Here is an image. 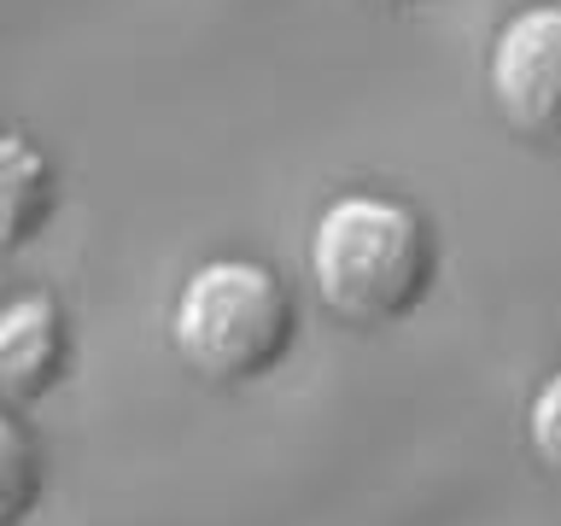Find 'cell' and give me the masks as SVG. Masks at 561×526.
I'll return each mask as SVG.
<instances>
[{
  "label": "cell",
  "mask_w": 561,
  "mask_h": 526,
  "mask_svg": "<svg viewBox=\"0 0 561 526\" xmlns=\"http://www.w3.org/2000/svg\"><path fill=\"white\" fill-rule=\"evenodd\" d=\"M53 205H59L53 164L24 135H0V252L30 245L47 228Z\"/></svg>",
  "instance_id": "5b68a950"
},
{
  "label": "cell",
  "mask_w": 561,
  "mask_h": 526,
  "mask_svg": "<svg viewBox=\"0 0 561 526\" xmlns=\"http://www.w3.org/2000/svg\"><path fill=\"white\" fill-rule=\"evenodd\" d=\"M392 7H410V0H392Z\"/></svg>",
  "instance_id": "ba28073f"
},
{
  "label": "cell",
  "mask_w": 561,
  "mask_h": 526,
  "mask_svg": "<svg viewBox=\"0 0 561 526\" xmlns=\"http://www.w3.org/2000/svg\"><path fill=\"white\" fill-rule=\"evenodd\" d=\"M35 503H42V450L12 415H0V526H24Z\"/></svg>",
  "instance_id": "8992f818"
},
{
  "label": "cell",
  "mask_w": 561,
  "mask_h": 526,
  "mask_svg": "<svg viewBox=\"0 0 561 526\" xmlns=\"http://www.w3.org/2000/svg\"><path fill=\"white\" fill-rule=\"evenodd\" d=\"M491 100L533 140L561 135V0L526 7L497 30L491 47Z\"/></svg>",
  "instance_id": "3957f363"
},
{
  "label": "cell",
  "mask_w": 561,
  "mask_h": 526,
  "mask_svg": "<svg viewBox=\"0 0 561 526\" xmlns=\"http://www.w3.org/2000/svg\"><path fill=\"white\" fill-rule=\"evenodd\" d=\"M310 275L333 316L357 328H386L410 316L433 287V235L421 210L351 193L333 199L310 240Z\"/></svg>",
  "instance_id": "6da1fadb"
},
{
  "label": "cell",
  "mask_w": 561,
  "mask_h": 526,
  "mask_svg": "<svg viewBox=\"0 0 561 526\" xmlns=\"http://www.w3.org/2000/svg\"><path fill=\"white\" fill-rule=\"evenodd\" d=\"M526 433H533V450H538V462L561 473V375H550L538 386V398H533V415H526Z\"/></svg>",
  "instance_id": "52a82bcc"
},
{
  "label": "cell",
  "mask_w": 561,
  "mask_h": 526,
  "mask_svg": "<svg viewBox=\"0 0 561 526\" xmlns=\"http://www.w3.org/2000/svg\"><path fill=\"white\" fill-rule=\"evenodd\" d=\"M70 363V328L59 298L30 293L0 310V403H35Z\"/></svg>",
  "instance_id": "277c9868"
},
{
  "label": "cell",
  "mask_w": 561,
  "mask_h": 526,
  "mask_svg": "<svg viewBox=\"0 0 561 526\" xmlns=\"http://www.w3.org/2000/svg\"><path fill=\"white\" fill-rule=\"evenodd\" d=\"M170 333L193 375L217 386H245L263 380L293 351L298 305L275 270L245 258H217L187 275Z\"/></svg>",
  "instance_id": "7a4b0ae2"
}]
</instances>
